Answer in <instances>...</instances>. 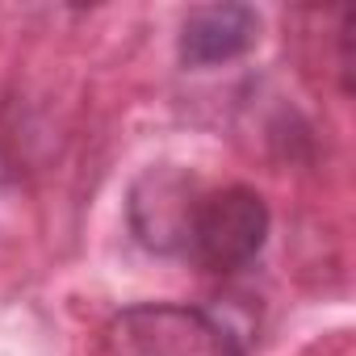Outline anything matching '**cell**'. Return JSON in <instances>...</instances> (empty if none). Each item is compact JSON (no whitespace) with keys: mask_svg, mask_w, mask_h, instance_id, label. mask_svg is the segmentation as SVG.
<instances>
[{"mask_svg":"<svg viewBox=\"0 0 356 356\" xmlns=\"http://www.w3.org/2000/svg\"><path fill=\"white\" fill-rule=\"evenodd\" d=\"M105 356H243L235 335L193 306H130L105 327Z\"/></svg>","mask_w":356,"mask_h":356,"instance_id":"obj_1","label":"cell"},{"mask_svg":"<svg viewBox=\"0 0 356 356\" xmlns=\"http://www.w3.org/2000/svg\"><path fill=\"white\" fill-rule=\"evenodd\" d=\"M264 239H268L264 197L256 189L231 185V189L197 197V210L185 235V252L210 273H235L260 256Z\"/></svg>","mask_w":356,"mask_h":356,"instance_id":"obj_2","label":"cell"},{"mask_svg":"<svg viewBox=\"0 0 356 356\" xmlns=\"http://www.w3.org/2000/svg\"><path fill=\"white\" fill-rule=\"evenodd\" d=\"M197 197L202 193L185 172H172V168L147 172L130 193L134 235L155 252H185V235H189Z\"/></svg>","mask_w":356,"mask_h":356,"instance_id":"obj_3","label":"cell"},{"mask_svg":"<svg viewBox=\"0 0 356 356\" xmlns=\"http://www.w3.org/2000/svg\"><path fill=\"white\" fill-rule=\"evenodd\" d=\"M260 38V17L248 5H206L193 9L181 26V59L189 67L231 63L252 51Z\"/></svg>","mask_w":356,"mask_h":356,"instance_id":"obj_4","label":"cell"}]
</instances>
